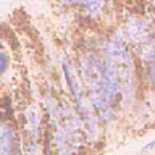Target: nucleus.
I'll return each mask as SVG.
<instances>
[{"instance_id":"f257e3e1","label":"nucleus","mask_w":155,"mask_h":155,"mask_svg":"<svg viewBox=\"0 0 155 155\" xmlns=\"http://www.w3.org/2000/svg\"><path fill=\"white\" fill-rule=\"evenodd\" d=\"M70 55L100 124L105 128L115 123L123 110V81L120 66L97 44L95 29H89L78 39Z\"/></svg>"},{"instance_id":"f03ea898","label":"nucleus","mask_w":155,"mask_h":155,"mask_svg":"<svg viewBox=\"0 0 155 155\" xmlns=\"http://www.w3.org/2000/svg\"><path fill=\"white\" fill-rule=\"evenodd\" d=\"M0 155H24L12 91L0 92Z\"/></svg>"},{"instance_id":"423d86ee","label":"nucleus","mask_w":155,"mask_h":155,"mask_svg":"<svg viewBox=\"0 0 155 155\" xmlns=\"http://www.w3.org/2000/svg\"><path fill=\"white\" fill-rule=\"evenodd\" d=\"M26 70L24 53L21 48L13 50L8 42L0 41V92L12 91Z\"/></svg>"},{"instance_id":"39448f33","label":"nucleus","mask_w":155,"mask_h":155,"mask_svg":"<svg viewBox=\"0 0 155 155\" xmlns=\"http://www.w3.org/2000/svg\"><path fill=\"white\" fill-rule=\"evenodd\" d=\"M133 52L137 63L142 97H149V104L155 107V34L144 44L134 47Z\"/></svg>"},{"instance_id":"0eeeda50","label":"nucleus","mask_w":155,"mask_h":155,"mask_svg":"<svg viewBox=\"0 0 155 155\" xmlns=\"http://www.w3.org/2000/svg\"><path fill=\"white\" fill-rule=\"evenodd\" d=\"M152 150H155V139L152 140V142H149L147 145H144L140 152H142V153H147V152H152Z\"/></svg>"},{"instance_id":"6e6552de","label":"nucleus","mask_w":155,"mask_h":155,"mask_svg":"<svg viewBox=\"0 0 155 155\" xmlns=\"http://www.w3.org/2000/svg\"><path fill=\"white\" fill-rule=\"evenodd\" d=\"M128 2L133 5V7H145V2H147V0H128Z\"/></svg>"},{"instance_id":"20e7f679","label":"nucleus","mask_w":155,"mask_h":155,"mask_svg":"<svg viewBox=\"0 0 155 155\" xmlns=\"http://www.w3.org/2000/svg\"><path fill=\"white\" fill-rule=\"evenodd\" d=\"M116 24L123 32L126 42L133 48L149 41L155 34V23L144 10H126L124 13H121Z\"/></svg>"},{"instance_id":"7ed1b4c3","label":"nucleus","mask_w":155,"mask_h":155,"mask_svg":"<svg viewBox=\"0 0 155 155\" xmlns=\"http://www.w3.org/2000/svg\"><path fill=\"white\" fill-rule=\"evenodd\" d=\"M60 5L86 26H104L115 18L116 10L115 0H60Z\"/></svg>"}]
</instances>
